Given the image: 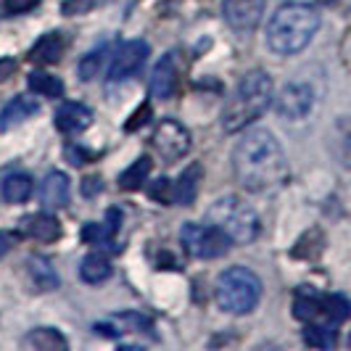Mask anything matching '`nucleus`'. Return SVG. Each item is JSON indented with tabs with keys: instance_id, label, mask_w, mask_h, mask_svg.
<instances>
[{
	"instance_id": "25",
	"label": "nucleus",
	"mask_w": 351,
	"mask_h": 351,
	"mask_svg": "<svg viewBox=\"0 0 351 351\" xmlns=\"http://www.w3.org/2000/svg\"><path fill=\"white\" fill-rule=\"evenodd\" d=\"M148 175H151V158L141 156L130 169L122 172L119 185H122V191H141L143 185H145V180H148Z\"/></svg>"
},
{
	"instance_id": "23",
	"label": "nucleus",
	"mask_w": 351,
	"mask_h": 351,
	"mask_svg": "<svg viewBox=\"0 0 351 351\" xmlns=\"http://www.w3.org/2000/svg\"><path fill=\"white\" fill-rule=\"evenodd\" d=\"M29 90L45 98H61L64 95V82L61 77L48 74V71H32L29 74Z\"/></svg>"
},
{
	"instance_id": "27",
	"label": "nucleus",
	"mask_w": 351,
	"mask_h": 351,
	"mask_svg": "<svg viewBox=\"0 0 351 351\" xmlns=\"http://www.w3.org/2000/svg\"><path fill=\"white\" fill-rule=\"evenodd\" d=\"M335 154L341 164L351 169V119H341L335 124Z\"/></svg>"
},
{
	"instance_id": "13",
	"label": "nucleus",
	"mask_w": 351,
	"mask_h": 351,
	"mask_svg": "<svg viewBox=\"0 0 351 351\" xmlns=\"http://www.w3.org/2000/svg\"><path fill=\"white\" fill-rule=\"evenodd\" d=\"M177 88V66L172 56H164L156 64V69L151 74V95L158 101H167L175 95Z\"/></svg>"
},
{
	"instance_id": "39",
	"label": "nucleus",
	"mask_w": 351,
	"mask_h": 351,
	"mask_svg": "<svg viewBox=\"0 0 351 351\" xmlns=\"http://www.w3.org/2000/svg\"><path fill=\"white\" fill-rule=\"evenodd\" d=\"M319 3H335V0H319Z\"/></svg>"
},
{
	"instance_id": "31",
	"label": "nucleus",
	"mask_w": 351,
	"mask_h": 351,
	"mask_svg": "<svg viewBox=\"0 0 351 351\" xmlns=\"http://www.w3.org/2000/svg\"><path fill=\"white\" fill-rule=\"evenodd\" d=\"M95 8V0H64L61 3V14L64 16H82Z\"/></svg>"
},
{
	"instance_id": "32",
	"label": "nucleus",
	"mask_w": 351,
	"mask_h": 351,
	"mask_svg": "<svg viewBox=\"0 0 351 351\" xmlns=\"http://www.w3.org/2000/svg\"><path fill=\"white\" fill-rule=\"evenodd\" d=\"M98 69H101V53H90L88 58L80 64V77L82 80H93L95 74H98Z\"/></svg>"
},
{
	"instance_id": "21",
	"label": "nucleus",
	"mask_w": 351,
	"mask_h": 351,
	"mask_svg": "<svg viewBox=\"0 0 351 351\" xmlns=\"http://www.w3.org/2000/svg\"><path fill=\"white\" fill-rule=\"evenodd\" d=\"M338 325L330 322H306V330H304V341L315 349H333L335 341H338Z\"/></svg>"
},
{
	"instance_id": "6",
	"label": "nucleus",
	"mask_w": 351,
	"mask_h": 351,
	"mask_svg": "<svg viewBox=\"0 0 351 351\" xmlns=\"http://www.w3.org/2000/svg\"><path fill=\"white\" fill-rule=\"evenodd\" d=\"M180 241L185 251L195 256V259H217L222 254H228V248L232 246L228 235L214 225H195V222H185L180 230Z\"/></svg>"
},
{
	"instance_id": "36",
	"label": "nucleus",
	"mask_w": 351,
	"mask_h": 351,
	"mask_svg": "<svg viewBox=\"0 0 351 351\" xmlns=\"http://www.w3.org/2000/svg\"><path fill=\"white\" fill-rule=\"evenodd\" d=\"M11 246H14V238H11L8 232H0V259L11 251Z\"/></svg>"
},
{
	"instance_id": "17",
	"label": "nucleus",
	"mask_w": 351,
	"mask_h": 351,
	"mask_svg": "<svg viewBox=\"0 0 351 351\" xmlns=\"http://www.w3.org/2000/svg\"><path fill=\"white\" fill-rule=\"evenodd\" d=\"M24 230H27V235H32L40 243H53V241L61 238V225H58V219H56L53 214H45V211L27 217V219H24Z\"/></svg>"
},
{
	"instance_id": "37",
	"label": "nucleus",
	"mask_w": 351,
	"mask_h": 351,
	"mask_svg": "<svg viewBox=\"0 0 351 351\" xmlns=\"http://www.w3.org/2000/svg\"><path fill=\"white\" fill-rule=\"evenodd\" d=\"M69 158H71V164H85L90 158L88 151H77V148H69Z\"/></svg>"
},
{
	"instance_id": "38",
	"label": "nucleus",
	"mask_w": 351,
	"mask_h": 351,
	"mask_svg": "<svg viewBox=\"0 0 351 351\" xmlns=\"http://www.w3.org/2000/svg\"><path fill=\"white\" fill-rule=\"evenodd\" d=\"M88 185H85V193L88 195H93L95 191H98V177H90V180H85Z\"/></svg>"
},
{
	"instance_id": "2",
	"label": "nucleus",
	"mask_w": 351,
	"mask_h": 351,
	"mask_svg": "<svg viewBox=\"0 0 351 351\" xmlns=\"http://www.w3.org/2000/svg\"><path fill=\"white\" fill-rule=\"evenodd\" d=\"M272 106V80L262 69L248 71L235 85L228 106L222 111V127L228 132H241L251 122H256L264 111Z\"/></svg>"
},
{
	"instance_id": "11",
	"label": "nucleus",
	"mask_w": 351,
	"mask_h": 351,
	"mask_svg": "<svg viewBox=\"0 0 351 351\" xmlns=\"http://www.w3.org/2000/svg\"><path fill=\"white\" fill-rule=\"evenodd\" d=\"M93 124V111L82 104H61L56 111V127L64 135H77Z\"/></svg>"
},
{
	"instance_id": "12",
	"label": "nucleus",
	"mask_w": 351,
	"mask_h": 351,
	"mask_svg": "<svg viewBox=\"0 0 351 351\" xmlns=\"http://www.w3.org/2000/svg\"><path fill=\"white\" fill-rule=\"evenodd\" d=\"M71 198V185H69V177L64 172H51V175L43 180L40 185V201L43 206L48 209H64L69 204Z\"/></svg>"
},
{
	"instance_id": "9",
	"label": "nucleus",
	"mask_w": 351,
	"mask_h": 351,
	"mask_svg": "<svg viewBox=\"0 0 351 351\" xmlns=\"http://www.w3.org/2000/svg\"><path fill=\"white\" fill-rule=\"evenodd\" d=\"M148 43L143 40H130L117 48V53L111 56V66H108V80L111 82H119V80H127L132 77L135 71H141V66L148 58Z\"/></svg>"
},
{
	"instance_id": "8",
	"label": "nucleus",
	"mask_w": 351,
	"mask_h": 351,
	"mask_svg": "<svg viewBox=\"0 0 351 351\" xmlns=\"http://www.w3.org/2000/svg\"><path fill=\"white\" fill-rule=\"evenodd\" d=\"M278 114L282 119H291V122H299V119H306L309 111L315 108V90L304 82H291L285 85L282 93L278 95Z\"/></svg>"
},
{
	"instance_id": "7",
	"label": "nucleus",
	"mask_w": 351,
	"mask_h": 351,
	"mask_svg": "<svg viewBox=\"0 0 351 351\" xmlns=\"http://www.w3.org/2000/svg\"><path fill=\"white\" fill-rule=\"evenodd\" d=\"M154 148L167 161H177L191 151V132L175 119H164L154 132Z\"/></svg>"
},
{
	"instance_id": "19",
	"label": "nucleus",
	"mask_w": 351,
	"mask_h": 351,
	"mask_svg": "<svg viewBox=\"0 0 351 351\" xmlns=\"http://www.w3.org/2000/svg\"><path fill=\"white\" fill-rule=\"evenodd\" d=\"M32 195V177L24 172H11L3 180V198L8 204H24Z\"/></svg>"
},
{
	"instance_id": "3",
	"label": "nucleus",
	"mask_w": 351,
	"mask_h": 351,
	"mask_svg": "<svg viewBox=\"0 0 351 351\" xmlns=\"http://www.w3.org/2000/svg\"><path fill=\"white\" fill-rule=\"evenodd\" d=\"M319 29V16L312 5L304 3H288L278 8L267 27V45L280 56H293L304 51L315 32Z\"/></svg>"
},
{
	"instance_id": "35",
	"label": "nucleus",
	"mask_w": 351,
	"mask_h": 351,
	"mask_svg": "<svg viewBox=\"0 0 351 351\" xmlns=\"http://www.w3.org/2000/svg\"><path fill=\"white\" fill-rule=\"evenodd\" d=\"M14 71H16V61L14 58H0V82L8 80Z\"/></svg>"
},
{
	"instance_id": "10",
	"label": "nucleus",
	"mask_w": 351,
	"mask_h": 351,
	"mask_svg": "<svg viewBox=\"0 0 351 351\" xmlns=\"http://www.w3.org/2000/svg\"><path fill=\"white\" fill-rule=\"evenodd\" d=\"M222 14L232 29L248 32L254 29L264 14V0H225L222 3Z\"/></svg>"
},
{
	"instance_id": "14",
	"label": "nucleus",
	"mask_w": 351,
	"mask_h": 351,
	"mask_svg": "<svg viewBox=\"0 0 351 351\" xmlns=\"http://www.w3.org/2000/svg\"><path fill=\"white\" fill-rule=\"evenodd\" d=\"M64 48H66L64 35H58V32H48V35H43L35 45H32V51H29V61H32V64H40V66L58 64V61H61V56H64Z\"/></svg>"
},
{
	"instance_id": "40",
	"label": "nucleus",
	"mask_w": 351,
	"mask_h": 351,
	"mask_svg": "<svg viewBox=\"0 0 351 351\" xmlns=\"http://www.w3.org/2000/svg\"><path fill=\"white\" fill-rule=\"evenodd\" d=\"M349 346H351V338H349Z\"/></svg>"
},
{
	"instance_id": "16",
	"label": "nucleus",
	"mask_w": 351,
	"mask_h": 351,
	"mask_svg": "<svg viewBox=\"0 0 351 351\" xmlns=\"http://www.w3.org/2000/svg\"><path fill=\"white\" fill-rule=\"evenodd\" d=\"M37 111H40V104L35 98H27V95H19L11 104L3 108L0 114V130H14L19 124H24L27 119H32Z\"/></svg>"
},
{
	"instance_id": "28",
	"label": "nucleus",
	"mask_w": 351,
	"mask_h": 351,
	"mask_svg": "<svg viewBox=\"0 0 351 351\" xmlns=\"http://www.w3.org/2000/svg\"><path fill=\"white\" fill-rule=\"evenodd\" d=\"M114 319L122 322V325H127L130 333H148L151 338H156V333H154V322H151L148 317L135 315V312H127V315H117Z\"/></svg>"
},
{
	"instance_id": "18",
	"label": "nucleus",
	"mask_w": 351,
	"mask_h": 351,
	"mask_svg": "<svg viewBox=\"0 0 351 351\" xmlns=\"http://www.w3.org/2000/svg\"><path fill=\"white\" fill-rule=\"evenodd\" d=\"M201 177H204V167L195 161L191 164L182 175L177 177L175 182V204L180 206H191L195 201V195H198V188H201Z\"/></svg>"
},
{
	"instance_id": "22",
	"label": "nucleus",
	"mask_w": 351,
	"mask_h": 351,
	"mask_svg": "<svg viewBox=\"0 0 351 351\" xmlns=\"http://www.w3.org/2000/svg\"><path fill=\"white\" fill-rule=\"evenodd\" d=\"M24 343L29 349H37V351L66 349V338L58 333V330H53V328H37V330H32V333L24 338Z\"/></svg>"
},
{
	"instance_id": "26",
	"label": "nucleus",
	"mask_w": 351,
	"mask_h": 351,
	"mask_svg": "<svg viewBox=\"0 0 351 351\" xmlns=\"http://www.w3.org/2000/svg\"><path fill=\"white\" fill-rule=\"evenodd\" d=\"M29 272H32V278H35V285H40V291H53L56 282H58L53 267L48 264V259H43V256H32V259H29Z\"/></svg>"
},
{
	"instance_id": "24",
	"label": "nucleus",
	"mask_w": 351,
	"mask_h": 351,
	"mask_svg": "<svg viewBox=\"0 0 351 351\" xmlns=\"http://www.w3.org/2000/svg\"><path fill=\"white\" fill-rule=\"evenodd\" d=\"M351 317V304L349 299L330 293V296H322V319L330 322V325H341Z\"/></svg>"
},
{
	"instance_id": "15",
	"label": "nucleus",
	"mask_w": 351,
	"mask_h": 351,
	"mask_svg": "<svg viewBox=\"0 0 351 351\" xmlns=\"http://www.w3.org/2000/svg\"><path fill=\"white\" fill-rule=\"evenodd\" d=\"M293 317L301 322H325L322 319V296L309 285H301L293 296Z\"/></svg>"
},
{
	"instance_id": "1",
	"label": "nucleus",
	"mask_w": 351,
	"mask_h": 351,
	"mask_svg": "<svg viewBox=\"0 0 351 351\" xmlns=\"http://www.w3.org/2000/svg\"><path fill=\"white\" fill-rule=\"evenodd\" d=\"M235 180L251 193L278 191L288 180V158L278 138L267 130H251L232 151Z\"/></svg>"
},
{
	"instance_id": "5",
	"label": "nucleus",
	"mask_w": 351,
	"mask_h": 351,
	"mask_svg": "<svg viewBox=\"0 0 351 351\" xmlns=\"http://www.w3.org/2000/svg\"><path fill=\"white\" fill-rule=\"evenodd\" d=\"M262 301V280L248 267H230L217 280V304L228 315H248Z\"/></svg>"
},
{
	"instance_id": "34",
	"label": "nucleus",
	"mask_w": 351,
	"mask_h": 351,
	"mask_svg": "<svg viewBox=\"0 0 351 351\" xmlns=\"http://www.w3.org/2000/svg\"><path fill=\"white\" fill-rule=\"evenodd\" d=\"M40 5V0H5V11L8 14H27Z\"/></svg>"
},
{
	"instance_id": "33",
	"label": "nucleus",
	"mask_w": 351,
	"mask_h": 351,
	"mask_svg": "<svg viewBox=\"0 0 351 351\" xmlns=\"http://www.w3.org/2000/svg\"><path fill=\"white\" fill-rule=\"evenodd\" d=\"M148 119H151V106L143 104L141 108H138V111H135V114L130 117V122L124 124V130H127V132H135L138 127H143V124H148Z\"/></svg>"
},
{
	"instance_id": "30",
	"label": "nucleus",
	"mask_w": 351,
	"mask_h": 351,
	"mask_svg": "<svg viewBox=\"0 0 351 351\" xmlns=\"http://www.w3.org/2000/svg\"><path fill=\"white\" fill-rule=\"evenodd\" d=\"M148 195L156 198L158 204H172L175 201V182L167 180V177H161V180L148 185Z\"/></svg>"
},
{
	"instance_id": "20",
	"label": "nucleus",
	"mask_w": 351,
	"mask_h": 351,
	"mask_svg": "<svg viewBox=\"0 0 351 351\" xmlns=\"http://www.w3.org/2000/svg\"><path fill=\"white\" fill-rule=\"evenodd\" d=\"M111 275V262H108V256H104V254H88L85 259H82V264H80V278L85 282H90V285H95V282H104L106 278Z\"/></svg>"
},
{
	"instance_id": "29",
	"label": "nucleus",
	"mask_w": 351,
	"mask_h": 351,
	"mask_svg": "<svg viewBox=\"0 0 351 351\" xmlns=\"http://www.w3.org/2000/svg\"><path fill=\"white\" fill-rule=\"evenodd\" d=\"M114 235H117V232L108 228L106 222H104V225L90 222V225H85V228H82V232H80V238H82L85 243H93V246H95V243H106V241H111Z\"/></svg>"
},
{
	"instance_id": "4",
	"label": "nucleus",
	"mask_w": 351,
	"mask_h": 351,
	"mask_svg": "<svg viewBox=\"0 0 351 351\" xmlns=\"http://www.w3.org/2000/svg\"><path fill=\"white\" fill-rule=\"evenodd\" d=\"M209 225L219 228L232 243H251L259 235V214L248 206L238 195H222L217 198L206 211Z\"/></svg>"
}]
</instances>
